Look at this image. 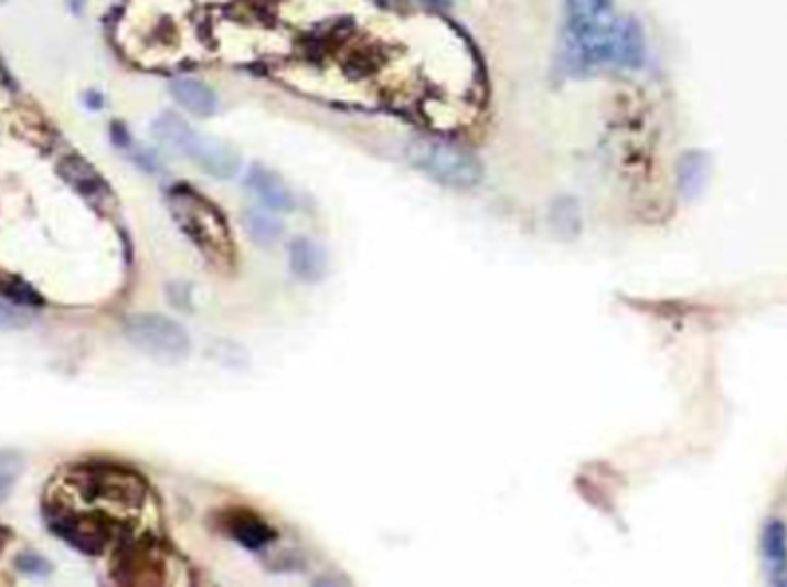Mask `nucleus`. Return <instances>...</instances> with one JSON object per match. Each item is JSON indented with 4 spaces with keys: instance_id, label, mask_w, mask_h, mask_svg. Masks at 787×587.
I'll return each instance as SVG.
<instances>
[{
    "instance_id": "nucleus-13",
    "label": "nucleus",
    "mask_w": 787,
    "mask_h": 587,
    "mask_svg": "<svg viewBox=\"0 0 787 587\" xmlns=\"http://www.w3.org/2000/svg\"><path fill=\"white\" fill-rule=\"evenodd\" d=\"M769 574H778L787 569V527L783 521L772 519L763 530V542H759Z\"/></svg>"
},
{
    "instance_id": "nucleus-20",
    "label": "nucleus",
    "mask_w": 787,
    "mask_h": 587,
    "mask_svg": "<svg viewBox=\"0 0 787 587\" xmlns=\"http://www.w3.org/2000/svg\"><path fill=\"white\" fill-rule=\"evenodd\" d=\"M84 3H86V0H72V10L78 14L81 10H84Z\"/></svg>"
},
{
    "instance_id": "nucleus-12",
    "label": "nucleus",
    "mask_w": 787,
    "mask_h": 587,
    "mask_svg": "<svg viewBox=\"0 0 787 587\" xmlns=\"http://www.w3.org/2000/svg\"><path fill=\"white\" fill-rule=\"evenodd\" d=\"M61 173L65 175L67 182H72L76 190L91 201H99L106 196V184L104 180L95 173V169L84 162L81 157H67L61 162Z\"/></svg>"
},
{
    "instance_id": "nucleus-5",
    "label": "nucleus",
    "mask_w": 787,
    "mask_h": 587,
    "mask_svg": "<svg viewBox=\"0 0 787 587\" xmlns=\"http://www.w3.org/2000/svg\"><path fill=\"white\" fill-rule=\"evenodd\" d=\"M125 337L141 353L159 362H180L189 355L192 341L180 323L173 318L159 313H137L127 318Z\"/></svg>"
},
{
    "instance_id": "nucleus-18",
    "label": "nucleus",
    "mask_w": 787,
    "mask_h": 587,
    "mask_svg": "<svg viewBox=\"0 0 787 587\" xmlns=\"http://www.w3.org/2000/svg\"><path fill=\"white\" fill-rule=\"evenodd\" d=\"M17 482V470L8 466V461H0V502H6L8 495L12 493Z\"/></svg>"
},
{
    "instance_id": "nucleus-15",
    "label": "nucleus",
    "mask_w": 787,
    "mask_h": 587,
    "mask_svg": "<svg viewBox=\"0 0 787 587\" xmlns=\"http://www.w3.org/2000/svg\"><path fill=\"white\" fill-rule=\"evenodd\" d=\"M233 537L237 542H242L244 546H249V548H258L263 544H267L269 540H273V532L267 530L265 523H260L258 519L254 516H242L237 521H233Z\"/></svg>"
},
{
    "instance_id": "nucleus-16",
    "label": "nucleus",
    "mask_w": 787,
    "mask_h": 587,
    "mask_svg": "<svg viewBox=\"0 0 787 587\" xmlns=\"http://www.w3.org/2000/svg\"><path fill=\"white\" fill-rule=\"evenodd\" d=\"M33 323V313L19 305L0 300V330H23Z\"/></svg>"
},
{
    "instance_id": "nucleus-9",
    "label": "nucleus",
    "mask_w": 787,
    "mask_h": 587,
    "mask_svg": "<svg viewBox=\"0 0 787 587\" xmlns=\"http://www.w3.org/2000/svg\"><path fill=\"white\" fill-rule=\"evenodd\" d=\"M288 263H290V273L305 284L320 281L325 277V268H328L325 252L309 237L293 239L288 245Z\"/></svg>"
},
{
    "instance_id": "nucleus-6",
    "label": "nucleus",
    "mask_w": 787,
    "mask_h": 587,
    "mask_svg": "<svg viewBox=\"0 0 787 587\" xmlns=\"http://www.w3.org/2000/svg\"><path fill=\"white\" fill-rule=\"evenodd\" d=\"M49 527L56 535L86 555H99L111 540V523L102 514H81L67 506H56L49 516Z\"/></svg>"
},
{
    "instance_id": "nucleus-8",
    "label": "nucleus",
    "mask_w": 787,
    "mask_h": 587,
    "mask_svg": "<svg viewBox=\"0 0 787 587\" xmlns=\"http://www.w3.org/2000/svg\"><path fill=\"white\" fill-rule=\"evenodd\" d=\"M712 173V159L704 150H689L680 157L677 162V190H680L682 199L693 201L698 199L704 186L710 182Z\"/></svg>"
},
{
    "instance_id": "nucleus-3",
    "label": "nucleus",
    "mask_w": 787,
    "mask_h": 587,
    "mask_svg": "<svg viewBox=\"0 0 787 587\" xmlns=\"http://www.w3.org/2000/svg\"><path fill=\"white\" fill-rule=\"evenodd\" d=\"M169 207L182 233L216 263H226L233 256L231 228L220 210L192 186L176 184L169 192Z\"/></svg>"
},
{
    "instance_id": "nucleus-14",
    "label": "nucleus",
    "mask_w": 787,
    "mask_h": 587,
    "mask_svg": "<svg viewBox=\"0 0 787 587\" xmlns=\"http://www.w3.org/2000/svg\"><path fill=\"white\" fill-rule=\"evenodd\" d=\"M244 228H247L249 237L260 247H273L275 243H279V237L284 235L281 222L269 217L267 212H260V210H252V212H247V215H244Z\"/></svg>"
},
{
    "instance_id": "nucleus-19",
    "label": "nucleus",
    "mask_w": 787,
    "mask_h": 587,
    "mask_svg": "<svg viewBox=\"0 0 787 587\" xmlns=\"http://www.w3.org/2000/svg\"><path fill=\"white\" fill-rule=\"evenodd\" d=\"M769 583H772V585H780V587H787V569H783V572L774 574V576L769 578Z\"/></svg>"
},
{
    "instance_id": "nucleus-17",
    "label": "nucleus",
    "mask_w": 787,
    "mask_h": 587,
    "mask_svg": "<svg viewBox=\"0 0 787 587\" xmlns=\"http://www.w3.org/2000/svg\"><path fill=\"white\" fill-rule=\"evenodd\" d=\"M17 567L21 574L25 576H49L53 569H51V563L46 557L38 555V553H23L17 557Z\"/></svg>"
},
{
    "instance_id": "nucleus-2",
    "label": "nucleus",
    "mask_w": 787,
    "mask_h": 587,
    "mask_svg": "<svg viewBox=\"0 0 787 587\" xmlns=\"http://www.w3.org/2000/svg\"><path fill=\"white\" fill-rule=\"evenodd\" d=\"M152 137L159 146L187 157L189 162H194L208 175L228 180L235 178L242 167L240 152L233 146L216 137L201 135V131L189 127V122L178 114H161L152 122Z\"/></svg>"
},
{
    "instance_id": "nucleus-1",
    "label": "nucleus",
    "mask_w": 787,
    "mask_h": 587,
    "mask_svg": "<svg viewBox=\"0 0 787 587\" xmlns=\"http://www.w3.org/2000/svg\"><path fill=\"white\" fill-rule=\"evenodd\" d=\"M619 31L615 0H564V51L574 70L619 67Z\"/></svg>"
},
{
    "instance_id": "nucleus-10",
    "label": "nucleus",
    "mask_w": 787,
    "mask_h": 587,
    "mask_svg": "<svg viewBox=\"0 0 787 587\" xmlns=\"http://www.w3.org/2000/svg\"><path fill=\"white\" fill-rule=\"evenodd\" d=\"M171 95L173 99L182 106L184 111H189L192 116L199 118H208L216 114V106H220V99H216V93L199 82V78H176L171 84Z\"/></svg>"
},
{
    "instance_id": "nucleus-4",
    "label": "nucleus",
    "mask_w": 787,
    "mask_h": 587,
    "mask_svg": "<svg viewBox=\"0 0 787 587\" xmlns=\"http://www.w3.org/2000/svg\"><path fill=\"white\" fill-rule=\"evenodd\" d=\"M408 157L415 169L445 186H456V190L475 186L483 175L475 154L447 141L415 139L408 146Z\"/></svg>"
},
{
    "instance_id": "nucleus-7",
    "label": "nucleus",
    "mask_w": 787,
    "mask_h": 587,
    "mask_svg": "<svg viewBox=\"0 0 787 587\" xmlns=\"http://www.w3.org/2000/svg\"><path fill=\"white\" fill-rule=\"evenodd\" d=\"M247 186L265 210H273V212L295 210V194L290 192V186L284 182V178L273 169L254 164L247 173Z\"/></svg>"
},
{
    "instance_id": "nucleus-11",
    "label": "nucleus",
    "mask_w": 787,
    "mask_h": 587,
    "mask_svg": "<svg viewBox=\"0 0 787 587\" xmlns=\"http://www.w3.org/2000/svg\"><path fill=\"white\" fill-rule=\"evenodd\" d=\"M647 58L645 31L636 17H621L619 31V67L621 70H640Z\"/></svg>"
}]
</instances>
